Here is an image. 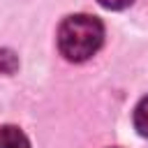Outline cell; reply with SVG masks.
<instances>
[{"instance_id": "6da1fadb", "label": "cell", "mask_w": 148, "mask_h": 148, "mask_svg": "<svg viewBox=\"0 0 148 148\" xmlns=\"http://www.w3.org/2000/svg\"><path fill=\"white\" fill-rule=\"evenodd\" d=\"M104 42V25L90 14L67 16L58 28V49L72 62H83L99 51Z\"/></svg>"}, {"instance_id": "7a4b0ae2", "label": "cell", "mask_w": 148, "mask_h": 148, "mask_svg": "<svg viewBox=\"0 0 148 148\" xmlns=\"http://www.w3.org/2000/svg\"><path fill=\"white\" fill-rule=\"evenodd\" d=\"M0 148H30V141L18 127L5 125L0 127Z\"/></svg>"}, {"instance_id": "3957f363", "label": "cell", "mask_w": 148, "mask_h": 148, "mask_svg": "<svg viewBox=\"0 0 148 148\" xmlns=\"http://www.w3.org/2000/svg\"><path fill=\"white\" fill-rule=\"evenodd\" d=\"M134 127L141 136L148 139V97H143L134 109Z\"/></svg>"}, {"instance_id": "277c9868", "label": "cell", "mask_w": 148, "mask_h": 148, "mask_svg": "<svg viewBox=\"0 0 148 148\" xmlns=\"http://www.w3.org/2000/svg\"><path fill=\"white\" fill-rule=\"evenodd\" d=\"M134 0H99V5L102 7H106V9H125V7H130Z\"/></svg>"}]
</instances>
